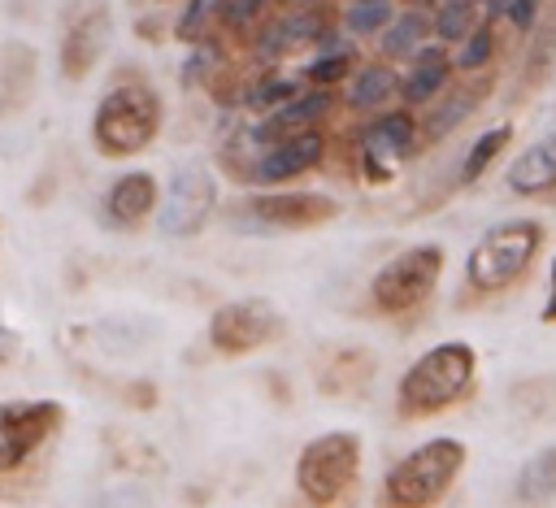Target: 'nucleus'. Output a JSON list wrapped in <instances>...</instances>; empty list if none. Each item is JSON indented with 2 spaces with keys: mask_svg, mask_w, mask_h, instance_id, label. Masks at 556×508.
Returning <instances> with one entry per match:
<instances>
[{
  "mask_svg": "<svg viewBox=\"0 0 556 508\" xmlns=\"http://www.w3.org/2000/svg\"><path fill=\"white\" fill-rule=\"evenodd\" d=\"M478 382V347L465 339H443L434 347H426L395 386V412L417 421V417H434L456 408L460 399L473 395Z\"/></svg>",
  "mask_w": 556,
  "mask_h": 508,
  "instance_id": "obj_1",
  "label": "nucleus"
},
{
  "mask_svg": "<svg viewBox=\"0 0 556 508\" xmlns=\"http://www.w3.org/2000/svg\"><path fill=\"white\" fill-rule=\"evenodd\" d=\"M165 126V100L148 78H117L91 113V143L100 156L122 161L139 156L156 143Z\"/></svg>",
  "mask_w": 556,
  "mask_h": 508,
  "instance_id": "obj_2",
  "label": "nucleus"
},
{
  "mask_svg": "<svg viewBox=\"0 0 556 508\" xmlns=\"http://www.w3.org/2000/svg\"><path fill=\"white\" fill-rule=\"evenodd\" d=\"M543 243H547V226L539 217H508L486 226L465 256V287L473 295H500L517 287L539 261Z\"/></svg>",
  "mask_w": 556,
  "mask_h": 508,
  "instance_id": "obj_3",
  "label": "nucleus"
},
{
  "mask_svg": "<svg viewBox=\"0 0 556 508\" xmlns=\"http://www.w3.org/2000/svg\"><path fill=\"white\" fill-rule=\"evenodd\" d=\"M469 447L456 434H434L404 452L382 478V508H434L465 473Z\"/></svg>",
  "mask_w": 556,
  "mask_h": 508,
  "instance_id": "obj_4",
  "label": "nucleus"
},
{
  "mask_svg": "<svg viewBox=\"0 0 556 508\" xmlns=\"http://www.w3.org/2000/svg\"><path fill=\"white\" fill-rule=\"evenodd\" d=\"M365 443L356 430L313 434L295 456V491L308 508H334L361 478Z\"/></svg>",
  "mask_w": 556,
  "mask_h": 508,
  "instance_id": "obj_5",
  "label": "nucleus"
},
{
  "mask_svg": "<svg viewBox=\"0 0 556 508\" xmlns=\"http://www.w3.org/2000/svg\"><path fill=\"white\" fill-rule=\"evenodd\" d=\"M447 252L443 243H413L395 256H387L369 278V304L382 317H408L430 304L439 278H443Z\"/></svg>",
  "mask_w": 556,
  "mask_h": 508,
  "instance_id": "obj_6",
  "label": "nucleus"
},
{
  "mask_svg": "<svg viewBox=\"0 0 556 508\" xmlns=\"http://www.w3.org/2000/svg\"><path fill=\"white\" fill-rule=\"evenodd\" d=\"M113 43L109 0H65L56 13V69L65 82H83Z\"/></svg>",
  "mask_w": 556,
  "mask_h": 508,
  "instance_id": "obj_7",
  "label": "nucleus"
},
{
  "mask_svg": "<svg viewBox=\"0 0 556 508\" xmlns=\"http://www.w3.org/2000/svg\"><path fill=\"white\" fill-rule=\"evenodd\" d=\"M287 330V317L265 295H239L213 308L208 317V347L217 356H252L269 343H278Z\"/></svg>",
  "mask_w": 556,
  "mask_h": 508,
  "instance_id": "obj_8",
  "label": "nucleus"
},
{
  "mask_svg": "<svg viewBox=\"0 0 556 508\" xmlns=\"http://www.w3.org/2000/svg\"><path fill=\"white\" fill-rule=\"evenodd\" d=\"M421 148V130H417V113L404 104V109H382L365 122V130L356 135V161H361V174L369 182H391L395 178V165L408 161L413 152Z\"/></svg>",
  "mask_w": 556,
  "mask_h": 508,
  "instance_id": "obj_9",
  "label": "nucleus"
},
{
  "mask_svg": "<svg viewBox=\"0 0 556 508\" xmlns=\"http://www.w3.org/2000/svg\"><path fill=\"white\" fill-rule=\"evenodd\" d=\"M339 217V200L326 191H261L235 208L239 230H313Z\"/></svg>",
  "mask_w": 556,
  "mask_h": 508,
  "instance_id": "obj_10",
  "label": "nucleus"
},
{
  "mask_svg": "<svg viewBox=\"0 0 556 508\" xmlns=\"http://www.w3.org/2000/svg\"><path fill=\"white\" fill-rule=\"evenodd\" d=\"M65 426L61 399H4L0 404V478L17 473Z\"/></svg>",
  "mask_w": 556,
  "mask_h": 508,
  "instance_id": "obj_11",
  "label": "nucleus"
},
{
  "mask_svg": "<svg viewBox=\"0 0 556 508\" xmlns=\"http://www.w3.org/2000/svg\"><path fill=\"white\" fill-rule=\"evenodd\" d=\"M334 30V17L321 4H304V9H287V13H269L256 35H252V52L265 65H278L287 56H300L308 48H326Z\"/></svg>",
  "mask_w": 556,
  "mask_h": 508,
  "instance_id": "obj_12",
  "label": "nucleus"
},
{
  "mask_svg": "<svg viewBox=\"0 0 556 508\" xmlns=\"http://www.w3.org/2000/svg\"><path fill=\"white\" fill-rule=\"evenodd\" d=\"M326 130L313 126V130H295V135H282L265 148H256V156L248 161L243 178L239 182H256V187H282L291 178H304L313 174L321 161H326Z\"/></svg>",
  "mask_w": 556,
  "mask_h": 508,
  "instance_id": "obj_13",
  "label": "nucleus"
},
{
  "mask_svg": "<svg viewBox=\"0 0 556 508\" xmlns=\"http://www.w3.org/2000/svg\"><path fill=\"white\" fill-rule=\"evenodd\" d=\"M213 208H217V182L208 169L191 165V169H178L169 178L165 200H156V226L169 239H191L208 226Z\"/></svg>",
  "mask_w": 556,
  "mask_h": 508,
  "instance_id": "obj_14",
  "label": "nucleus"
},
{
  "mask_svg": "<svg viewBox=\"0 0 556 508\" xmlns=\"http://www.w3.org/2000/svg\"><path fill=\"white\" fill-rule=\"evenodd\" d=\"M491 78L486 74H469V82H447L434 100H430V109H426V117H417V130H421V143H443L456 126H465L473 113H478V104L491 96Z\"/></svg>",
  "mask_w": 556,
  "mask_h": 508,
  "instance_id": "obj_15",
  "label": "nucleus"
},
{
  "mask_svg": "<svg viewBox=\"0 0 556 508\" xmlns=\"http://www.w3.org/2000/svg\"><path fill=\"white\" fill-rule=\"evenodd\" d=\"M452 48L447 43H439V39H426L413 56H408V69L400 74V87H395V96L408 104V109H417V104H430L447 82H452Z\"/></svg>",
  "mask_w": 556,
  "mask_h": 508,
  "instance_id": "obj_16",
  "label": "nucleus"
},
{
  "mask_svg": "<svg viewBox=\"0 0 556 508\" xmlns=\"http://www.w3.org/2000/svg\"><path fill=\"white\" fill-rule=\"evenodd\" d=\"M156 200H161L156 174L130 169V174H122V178L109 182L100 208H104V217H109L113 226H139V221H148V217L156 213Z\"/></svg>",
  "mask_w": 556,
  "mask_h": 508,
  "instance_id": "obj_17",
  "label": "nucleus"
},
{
  "mask_svg": "<svg viewBox=\"0 0 556 508\" xmlns=\"http://www.w3.org/2000/svg\"><path fill=\"white\" fill-rule=\"evenodd\" d=\"M504 187L513 195H552L556 191V130H547L543 139H534L526 152L513 156L508 174H504Z\"/></svg>",
  "mask_w": 556,
  "mask_h": 508,
  "instance_id": "obj_18",
  "label": "nucleus"
},
{
  "mask_svg": "<svg viewBox=\"0 0 556 508\" xmlns=\"http://www.w3.org/2000/svg\"><path fill=\"white\" fill-rule=\"evenodd\" d=\"M343 87V109H352V113H378L382 104H391L395 100V87H400V74H395V65L391 61H356L352 65V74L339 82Z\"/></svg>",
  "mask_w": 556,
  "mask_h": 508,
  "instance_id": "obj_19",
  "label": "nucleus"
},
{
  "mask_svg": "<svg viewBox=\"0 0 556 508\" xmlns=\"http://www.w3.org/2000/svg\"><path fill=\"white\" fill-rule=\"evenodd\" d=\"M35 78H39V56L30 43H4L0 52V117L22 113L35 96Z\"/></svg>",
  "mask_w": 556,
  "mask_h": 508,
  "instance_id": "obj_20",
  "label": "nucleus"
},
{
  "mask_svg": "<svg viewBox=\"0 0 556 508\" xmlns=\"http://www.w3.org/2000/svg\"><path fill=\"white\" fill-rule=\"evenodd\" d=\"M378 39V56L382 61H408L426 39H430V9H421V4H404V9H395L391 13V22L374 35Z\"/></svg>",
  "mask_w": 556,
  "mask_h": 508,
  "instance_id": "obj_21",
  "label": "nucleus"
},
{
  "mask_svg": "<svg viewBox=\"0 0 556 508\" xmlns=\"http://www.w3.org/2000/svg\"><path fill=\"white\" fill-rule=\"evenodd\" d=\"M526 35H530V43H526V56H521V91H534L556 69V4L539 9L534 26Z\"/></svg>",
  "mask_w": 556,
  "mask_h": 508,
  "instance_id": "obj_22",
  "label": "nucleus"
},
{
  "mask_svg": "<svg viewBox=\"0 0 556 508\" xmlns=\"http://www.w3.org/2000/svg\"><path fill=\"white\" fill-rule=\"evenodd\" d=\"M513 491H517V499L521 504H552L556 499V443H547V447H539L521 469H517V478H513Z\"/></svg>",
  "mask_w": 556,
  "mask_h": 508,
  "instance_id": "obj_23",
  "label": "nucleus"
},
{
  "mask_svg": "<svg viewBox=\"0 0 556 508\" xmlns=\"http://www.w3.org/2000/svg\"><path fill=\"white\" fill-rule=\"evenodd\" d=\"M508 143H513V122H500V126L482 130V135L469 143V152H465V161H460V169H456V182H460V187H473V182L504 156Z\"/></svg>",
  "mask_w": 556,
  "mask_h": 508,
  "instance_id": "obj_24",
  "label": "nucleus"
},
{
  "mask_svg": "<svg viewBox=\"0 0 556 508\" xmlns=\"http://www.w3.org/2000/svg\"><path fill=\"white\" fill-rule=\"evenodd\" d=\"M295 91H304V78H300V74H278V69H265V74H256L252 82H243L239 104H243L248 113H269V109H278L282 100H291Z\"/></svg>",
  "mask_w": 556,
  "mask_h": 508,
  "instance_id": "obj_25",
  "label": "nucleus"
},
{
  "mask_svg": "<svg viewBox=\"0 0 556 508\" xmlns=\"http://www.w3.org/2000/svg\"><path fill=\"white\" fill-rule=\"evenodd\" d=\"M500 35H495V17H482L460 43H452V69L456 74H482L495 61Z\"/></svg>",
  "mask_w": 556,
  "mask_h": 508,
  "instance_id": "obj_26",
  "label": "nucleus"
},
{
  "mask_svg": "<svg viewBox=\"0 0 556 508\" xmlns=\"http://www.w3.org/2000/svg\"><path fill=\"white\" fill-rule=\"evenodd\" d=\"M222 35V0H182V13L174 17L178 43H208Z\"/></svg>",
  "mask_w": 556,
  "mask_h": 508,
  "instance_id": "obj_27",
  "label": "nucleus"
},
{
  "mask_svg": "<svg viewBox=\"0 0 556 508\" xmlns=\"http://www.w3.org/2000/svg\"><path fill=\"white\" fill-rule=\"evenodd\" d=\"M482 22V9L473 4V0H439L434 9H430V39H439V43H460L473 26Z\"/></svg>",
  "mask_w": 556,
  "mask_h": 508,
  "instance_id": "obj_28",
  "label": "nucleus"
},
{
  "mask_svg": "<svg viewBox=\"0 0 556 508\" xmlns=\"http://www.w3.org/2000/svg\"><path fill=\"white\" fill-rule=\"evenodd\" d=\"M361 56L352 52V48H317V56L300 69V78H304V87H339L348 74H352V65H356Z\"/></svg>",
  "mask_w": 556,
  "mask_h": 508,
  "instance_id": "obj_29",
  "label": "nucleus"
},
{
  "mask_svg": "<svg viewBox=\"0 0 556 508\" xmlns=\"http://www.w3.org/2000/svg\"><path fill=\"white\" fill-rule=\"evenodd\" d=\"M391 13H395L391 0H348V9H343V26H348L356 39H374V35L391 22Z\"/></svg>",
  "mask_w": 556,
  "mask_h": 508,
  "instance_id": "obj_30",
  "label": "nucleus"
},
{
  "mask_svg": "<svg viewBox=\"0 0 556 508\" xmlns=\"http://www.w3.org/2000/svg\"><path fill=\"white\" fill-rule=\"evenodd\" d=\"M278 0H222V35H252Z\"/></svg>",
  "mask_w": 556,
  "mask_h": 508,
  "instance_id": "obj_31",
  "label": "nucleus"
},
{
  "mask_svg": "<svg viewBox=\"0 0 556 508\" xmlns=\"http://www.w3.org/2000/svg\"><path fill=\"white\" fill-rule=\"evenodd\" d=\"M539 9H543V0H495V4H491V17H504L513 30L526 35V30L534 26Z\"/></svg>",
  "mask_w": 556,
  "mask_h": 508,
  "instance_id": "obj_32",
  "label": "nucleus"
},
{
  "mask_svg": "<svg viewBox=\"0 0 556 508\" xmlns=\"http://www.w3.org/2000/svg\"><path fill=\"white\" fill-rule=\"evenodd\" d=\"M17 352H22V334L0 317V369H4V365H13V360H17Z\"/></svg>",
  "mask_w": 556,
  "mask_h": 508,
  "instance_id": "obj_33",
  "label": "nucleus"
},
{
  "mask_svg": "<svg viewBox=\"0 0 556 508\" xmlns=\"http://www.w3.org/2000/svg\"><path fill=\"white\" fill-rule=\"evenodd\" d=\"M539 321H543V326H556V256H552V265H547V295H543Z\"/></svg>",
  "mask_w": 556,
  "mask_h": 508,
  "instance_id": "obj_34",
  "label": "nucleus"
},
{
  "mask_svg": "<svg viewBox=\"0 0 556 508\" xmlns=\"http://www.w3.org/2000/svg\"><path fill=\"white\" fill-rule=\"evenodd\" d=\"M473 4H478V9H491V4H495V0H473Z\"/></svg>",
  "mask_w": 556,
  "mask_h": 508,
  "instance_id": "obj_35",
  "label": "nucleus"
},
{
  "mask_svg": "<svg viewBox=\"0 0 556 508\" xmlns=\"http://www.w3.org/2000/svg\"><path fill=\"white\" fill-rule=\"evenodd\" d=\"M152 4H169V0H152Z\"/></svg>",
  "mask_w": 556,
  "mask_h": 508,
  "instance_id": "obj_36",
  "label": "nucleus"
}]
</instances>
